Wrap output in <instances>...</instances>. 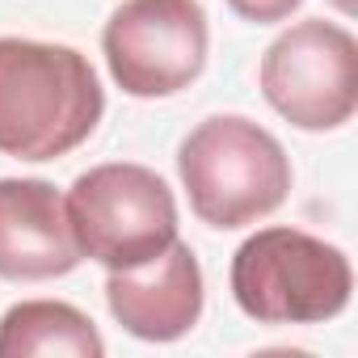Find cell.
<instances>
[{"label": "cell", "mask_w": 358, "mask_h": 358, "mask_svg": "<svg viewBox=\"0 0 358 358\" xmlns=\"http://www.w3.org/2000/svg\"><path fill=\"white\" fill-rule=\"evenodd\" d=\"M303 0H228V9L245 22H257V26H270V22H282L291 17Z\"/></svg>", "instance_id": "obj_10"}, {"label": "cell", "mask_w": 358, "mask_h": 358, "mask_svg": "<svg viewBox=\"0 0 358 358\" xmlns=\"http://www.w3.org/2000/svg\"><path fill=\"white\" fill-rule=\"evenodd\" d=\"M80 266L64 194L43 177H0V278L47 282Z\"/></svg>", "instance_id": "obj_8"}, {"label": "cell", "mask_w": 358, "mask_h": 358, "mask_svg": "<svg viewBox=\"0 0 358 358\" xmlns=\"http://www.w3.org/2000/svg\"><path fill=\"white\" fill-rule=\"evenodd\" d=\"M64 207L80 257L106 270H135L177 241V199L148 164L110 160L80 173Z\"/></svg>", "instance_id": "obj_4"}, {"label": "cell", "mask_w": 358, "mask_h": 358, "mask_svg": "<svg viewBox=\"0 0 358 358\" xmlns=\"http://www.w3.org/2000/svg\"><path fill=\"white\" fill-rule=\"evenodd\" d=\"M207 9L199 0H122L101 30L114 85L127 97H173L207 68Z\"/></svg>", "instance_id": "obj_6"}, {"label": "cell", "mask_w": 358, "mask_h": 358, "mask_svg": "<svg viewBox=\"0 0 358 358\" xmlns=\"http://www.w3.org/2000/svg\"><path fill=\"white\" fill-rule=\"evenodd\" d=\"M177 173L190 211L220 228H249L291 194V160L282 143L245 114H215L177 148Z\"/></svg>", "instance_id": "obj_2"}, {"label": "cell", "mask_w": 358, "mask_h": 358, "mask_svg": "<svg viewBox=\"0 0 358 358\" xmlns=\"http://www.w3.org/2000/svg\"><path fill=\"white\" fill-rule=\"evenodd\" d=\"M106 303L131 337L177 341L203 316V303H207L203 266L186 241H173L160 257H152L135 270H110Z\"/></svg>", "instance_id": "obj_7"}, {"label": "cell", "mask_w": 358, "mask_h": 358, "mask_svg": "<svg viewBox=\"0 0 358 358\" xmlns=\"http://www.w3.org/2000/svg\"><path fill=\"white\" fill-rule=\"evenodd\" d=\"M101 114L106 89L76 47L0 38V156H68L97 131Z\"/></svg>", "instance_id": "obj_1"}, {"label": "cell", "mask_w": 358, "mask_h": 358, "mask_svg": "<svg viewBox=\"0 0 358 358\" xmlns=\"http://www.w3.org/2000/svg\"><path fill=\"white\" fill-rule=\"evenodd\" d=\"M329 5H333V9H341L345 17H354V9H358V0H329Z\"/></svg>", "instance_id": "obj_11"}, {"label": "cell", "mask_w": 358, "mask_h": 358, "mask_svg": "<svg viewBox=\"0 0 358 358\" xmlns=\"http://www.w3.org/2000/svg\"><path fill=\"white\" fill-rule=\"evenodd\" d=\"M266 101L299 131H337L358 110V43L345 26L303 17L262 55Z\"/></svg>", "instance_id": "obj_5"}, {"label": "cell", "mask_w": 358, "mask_h": 358, "mask_svg": "<svg viewBox=\"0 0 358 358\" xmlns=\"http://www.w3.org/2000/svg\"><path fill=\"white\" fill-rule=\"evenodd\" d=\"M232 299L257 324H324L354 291L350 257L299 228H262L232 253Z\"/></svg>", "instance_id": "obj_3"}, {"label": "cell", "mask_w": 358, "mask_h": 358, "mask_svg": "<svg viewBox=\"0 0 358 358\" xmlns=\"http://www.w3.org/2000/svg\"><path fill=\"white\" fill-rule=\"evenodd\" d=\"M97 324L64 299H22L0 316V358H101Z\"/></svg>", "instance_id": "obj_9"}]
</instances>
